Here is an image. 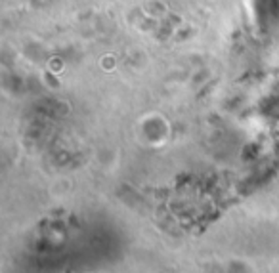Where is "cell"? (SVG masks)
Here are the masks:
<instances>
[{
  "label": "cell",
  "mask_w": 279,
  "mask_h": 273,
  "mask_svg": "<svg viewBox=\"0 0 279 273\" xmlns=\"http://www.w3.org/2000/svg\"><path fill=\"white\" fill-rule=\"evenodd\" d=\"M65 273H71V272H65Z\"/></svg>",
  "instance_id": "obj_1"
}]
</instances>
